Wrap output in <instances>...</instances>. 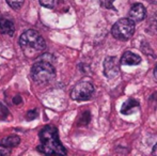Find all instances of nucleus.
<instances>
[{
	"label": "nucleus",
	"instance_id": "obj_1",
	"mask_svg": "<svg viewBox=\"0 0 157 156\" xmlns=\"http://www.w3.org/2000/svg\"><path fill=\"white\" fill-rule=\"evenodd\" d=\"M39 137L41 144L39 146L37 150L40 152L47 155H65L67 153L59 140L58 131L52 125H47V126L43 127L40 131Z\"/></svg>",
	"mask_w": 157,
	"mask_h": 156
},
{
	"label": "nucleus",
	"instance_id": "obj_18",
	"mask_svg": "<svg viewBox=\"0 0 157 156\" xmlns=\"http://www.w3.org/2000/svg\"><path fill=\"white\" fill-rule=\"evenodd\" d=\"M154 77H155V79L157 80V64H156L155 69H154Z\"/></svg>",
	"mask_w": 157,
	"mask_h": 156
},
{
	"label": "nucleus",
	"instance_id": "obj_19",
	"mask_svg": "<svg viewBox=\"0 0 157 156\" xmlns=\"http://www.w3.org/2000/svg\"><path fill=\"white\" fill-rule=\"evenodd\" d=\"M150 2H152V3H157V0H149Z\"/></svg>",
	"mask_w": 157,
	"mask_h": 156
},
{
	"label": "nucleus",
	"instance_id": "obj_4",
	"mask_svg": "<svg viewBox=\"0 0 157 156\" xmlns=\"http://www.w3.org/2000/svg\"><path fill=\"white\" fill-rule=\"evenodd\" d=\"M112 36L121 41H127L135 33V23L130 18H121L112 26Z\"/></svg>",
	"mask_w": 157,
	"mask_h": 156
},
{
	"label": "nucleus",
	"instance_id": "obj_3",
	"mask_svg": "<svg viewBox=\"0 0 157 156\" xmlns=\"http://www.w3.org/2000/svg\"><path fill=\"white\" fill-rule=\"evenodd\" d=\"M56 76V71L52 64L47 61H39L31 69V77L36 83H47Z\"/></svg>",
	"mask_w": 157,
	"mask_h": 156
},
{
	"label": "nucleus",
	"instance_id": "obj_11",
	"mask_svg": "<svg viewBox=\"0 0 157 156\" xmlns=\"http://www.w3.org/2000/svg\"><path fill=\"white\" fill-rule=\"evenodd\" d=\"M19 142H21V138H19L18 136L11 135V136H8V137L3 138V139L0 141V146L6 149H10V148L17 146L19 144Z\"/></svg>",
	"mask_w": 157,
	"mask_h": 156
},
{
	"label": "nucleus",
	"instance_id": "obj_9",
	"mask_svg": "<svg viewBox=\"0 0 157 156\" xmlns=\"http://www.w3.org/2000/svg\"><path fill=\"white\" fill-rule=\"evenodd\" d=\"M141 62V57L132 51H125L121 58V64L124 65H138Z\"/></svg>",
	"mask_w": 157,
	"mask_h": 156
},
{
	"label": "nucleus",
	"instance_id": "obj_6",
	"mask_svg": "<svg viewBox=\"0 0 157 156\" xmlns=\"http://www.w3.org/2000/svg\"><path fill=\"white\" fill-rule=\"evenodd\" d=\"M119 72H120V64L118 62V59L116 57L106 58L104 62V73L106 77L114 78L116 76H118Z\"/></svg>",
	"mask_w": 157,
	"mask_h": 156
},
{
	"label": "nucleus",
	"instance_id": "obj_2",
	"mask_svg": "<svg viewBox=\"0 0 157 156\" xmlns=\"http://www.w3.org/2000/svg\"><path fill=\"white\" fill-rule=\"evenodd\" d=\"M19 45L25 56L28 58H36L46 49V42L35 30H27L19 38Z\"/></svg>",
	"mask_w": 157,
	"mask_h": 156
},
{
	"label": "nucleus",
	"instance_id": "obj_10",
	"mask_svg": "<svg viewBox=\"0 0 157 156\" xmlns=\"http://www.w3.org/2000/svg\"><path fill=\"white\" fill-rule=\"evenodd\" d=\"M139 108V102L136 100H132V98H129L127 100L124 104L122 105V108H121V112L123 115H132V113L135 112L136 109Z\"/></svg>",
	"mask_w": 157,
	"mask_h": 156
},
{
	"label": "nucleus",
	"instance_id": "obj_15",
	"mask_svg": "<svg viewBox=\"0 0 157 156\" xmlns=\"http://www.w3.org/2000/svg\"><path fill=\"white\" fill-rule=\"evenodd\" d=\"M36 116H37L36 110H31V111H28V112H27V115H26V119H27V120H29V121H31V120H33V119H35V118H36Z\"/></svg>",
	"mask_w": 157,
	"mask_h": 156
},
{
	"label": "nucleus",
	"instance_id": "obj_16",
	"mask_svg": "<svg viewBox=\"0 0 157 156\" xmlns=\"http://www.w3.org/2000/svg\"><path fill=\"white\" fill-rule=\"evenodd\" d=\"M13 102H14L16 105H18L19 103H21V96H15L14 100H13Z\"/></svg>",
	"mask_w": 157,
	"mask_h": 156
},
{
	"label": "nucleus",
	"instance_id": "obj_7",
	"mask_svg": "<svg viewBox=\"0 0 157 156\" xmlns=\"http://www.w3.org/2000/svg\"><path fill=\"white\" fill-rule=\"evenodd\" d=\"M147 16V11L143 4L141 3H135L129 10V18L134 23H139L143 21Z\"/></svg>",
	"mask_w": 157,
	"mask_h": 156
},
{
	"label": "nucleus",
	"instance_id": "obj_17",
	"mask_svg": "<svg viewBox=\"0 0 157 156\" xmlns=\"http://www.w3.org/2000/svg\"><path fill=\"white\" fill-rule=\"evenodd\" d=\"M152 154L153 155H157V143L154 146V148H153V152H152Z\"/></svg>",
	"mask_w": 157,
	"mask_h": 156
},
{
	"label": "nucleus",
	"instance_id": "obj_5",
	"mask_svg": "<svg viewBox=\"0 0 157 156\" xmlns=\"http://www.w3.org/2000/svg\"><path fill=\"white\" fill-rule=\"evenodd\" d=\"M94 94V87L89 81H80L77 83L72 90V96L73 100L82 102V101H88L93 96Z\"/></svg>",
	"mask_w": 157,
	"mask_h": 156
},
{
	"label": "nucleus",
	"instance_id": "obj_8",
	"mask_svg": "<svg viewBox=\"0 0 157 156\" xmlns=\"http://www.w3.org/2000/svg\"><path fill=\"white\" fill-rule=\"evenodd\" d=\"M0 32L2 34H6V36H12L15 32L14 23L10 18L0 16Z\"/></svg>",
	"mask_w": 157,
	"mask_h": 156
},
{
	"label": "nucleus",
	"instance_id": "obj_12",
	"mask_svg": "<svg viewBox=\"0 0 157 156\" xmlns=\"http://www.w3.org/2000/svg\"><path fill=\"white\" fill-rule=\"evenodd\" d=\"M6 2H8V4L12 9H14V10H18V9H21V6H23L25 0H6Z\"/></svg>",
	"mask_w": 157,
	"mask_h": 156
},
{
	"label": "nucleus",
	"instance_id": "obj_14",
	"mask_svg": "<svg viewBox=\"0 0 157 156\" xmlns=\"http://www.w3.org/2000/svg\"><path fill=\"white\" fill-rule=\"evenodd\" d=\"M113 1L114 0H101V6H105L106 9H113L114 10Z\"/></svg>",
	"mask_w": 157,
	"mask_h": 156
},
{
	"label": "nucleus",
	"instance_id": "obj_13",
	"mask_svg": "<svg viewBox=\"0 0 157 156\" xmlns=\"http://www.w3.org/2000/svg\"><path fill=\"white\" fill-rule=\"evenodd\" d=\"M40 3L44 8L52 9L55 6V3H56V0H40Z\"/></svg>",
	"mask_w": 157,
	"mask_h": 156
}]
</instances>
